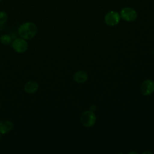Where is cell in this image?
<instances>
[{"label":"cell","mask_w":154,"mask_h":154,"mask_svg":"<svg viewBox=\"0 0 154 154\" xmlns=\"http://www.w3.org/2000/svg\"><path fill=\"white\" fill-rule=\"evenodd\" d=\"M37 31V26L32 22H26L21 24L17 29L19 36L25 40H30L34 37Z\"/></svg>","instance_id":"1"},{"label":"cell","mask_w":154,"mask_h":154,"mask_svg":"<svg viewBox=\"0 0 154 154\" xmlns=\"http://www.w3.org/2000/svg\"><path fill=\"white\" fill-rule=\"evenodd\" d=\"M13 49L17 53L22 54L26 51L28 48V44L26 40L23 38H16L11 43Z\"/></svg>","instance_id":"2"},{"label":"cell","mask_w":154,"mask_h":154,"mask_svg":"<svg viewBox=\"0 0 154 154\" xmlns=\"http://www.w3.org/2000/svg\"><path fill=\"white\" fill-rule=\"evenodd\" d=\"M96 116L92 111H86L84 112L81 116L82 124L87 128L91 127L96 122Z\"/></svg>","instance_id":"3"},{"label":"cell","mask_w":154,"mask_h":154,"mask_svg":"<svg viewBox=\"0 0 154 154\" xmlns=\"http://www.w3.org/2000/svg\"><path fill=\"white\" fill-rule=\"evenodd\" d=\"M120 17L127 22H132L137 17V13L131 7H125L120 11Z\"/></svg>","instance_id":"4"},{"label":"cell","mask_w":154,"mask_h":154,"mask_svg":"<svg viewBox=\"0 0 154 154\" xmlns=\"http://www.w3.org/2000/svg\"><path fill=\"white\" fill-rule=\"evenodd\" d=\"M104 19L105 23L108 25L114 26L119 23L120 19V16L117 12L111 11L105 14Z\"/></svg>","instance_id":"5"},{"label":"cell","mask_w":154,"mask_h":154,"mask_svg":"<svg viewBox=\"0 0 154 154\" xmlns=\"http://www.w3.org/2000/svg\"><path fill=\"white\" fill-rule=\"evenodd\" d=\"M141 93L144 96H148L154 91V81L146 79L141 85Z\"/></svg>","instance_id":"6"},{"label":"cell","mask_w":154,"mask_h":154,"mask_svg":"<svg viewBox=\"0 0 154 154\" xmlns=\"http://www.w3.org/2000/svg\"><path fill=\"white\" fill-rule=\"evenodd\" d=\"M14 128V124L10 120H0V133L6 134Z\"/></svg>","instance_id":"7"},{"label":"cell","mask_w":154,"mask_h":154,"mask_svg":"<svg viewBox=\"0 0 154 154\" xmlns=\"http://www.w3.org/2000/svg\"><path fill=\"white\" fill-rule=\"evenodd\" d=\"M39 87L38 84L34 81L27 82L24 85V90L28 94H33L35 93Z\"/></svg>","instance_id":"8"},{"label":"cell","mask_w":154,"mask_h":154,"mask_svg":"<svg viewBox=\"0 0 154 154\" xmlns=\"http://www.w3.org/2000/svg\"><path fill=\"white\" fill-rule=\"evenodd\" d=\"M87 78L88 75L87 73L82 70L76 72L73 76V79L75 81L78 83H83L85 82L87 80Z\"/></svg>","instance_id":"9"},{"label":"cell","mask_w":154,"mask_h":154,"mask_svg":"<svg viewBox=\"0 0 154 154\" xmlns=\"http://www.w3.org/2000/svg\"><path fill=\"white\" fill-rule=\"evenodd\" d=\"M0 42L4 45H9L12 43L11 37L8 34H3L0 37Z\"/></svg>","instance_id":"10"},{"label":"cell","mask_w":154,"mask_h":154,"mask_svg":"<svg viewBox=\"0 0 154 154\" xmlns=\"http://www.w3.org/2000/svg\"><path fill=\"white\" fill-rule=\"evenodd\" d=\"M8 19V15L4 11H0V25L4 24Z\"/></svg>","instance_id":"11"},{"label":"cell","mask_w":154,"mask_h":154,"mask_svg":"<svg viewBox=\"0 0 154 154\" xmlns=\"http://www.w3.org/2000/svg\"><path fill=\"white\" fill-rule=\"evenodd\" d=\"M96 109V106H95L94 105H92V106L90 107V109H91V111H95Z\"/></svg>","instance_id":"12"},{"label":"cell","mask_w":154,"mask_h":154,"mask_svg":"<svg viewBox=\"0 0 154 154\" xmlns=\"http://www.w3.org/2000/svg\"><path fill=\"white\" fill-rule=\"evenodd\" d=\"M1 137H2V134L0 133V140L1 139Z\"/></svg>","instance_id":"13"},{"label":"cell","mask_w":154,"mask_h":154,"mask_svg":"<svg viewBox=\"0 0 154 154\" xmlns=\"http://www.w3.org/2000/svg\"><path fill=\"white\" fill-rule=\"evenodd\" d=\"M0 107H1V105H0Z\"/></svg>","instance_id":"14"},{"label":"cell","mask_w":154,"mask_h":154,"mask_svg":"<svg viewBox=\"0 0 154 154\" xmlns=\"http://www.w3.org/2000/svg\"><path fill=\"white\" fill-rule=\"evenodd\" d=\"M1 1V0H0V1Z\"/></svg>","instance_id":"15"}]
</instances>
